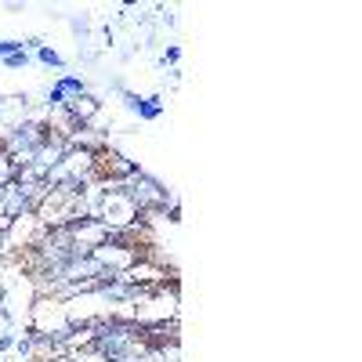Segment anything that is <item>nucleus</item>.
<instances>
[{
  "label": "nucleus",
  "mask_w": 362,
  "mask_h": 362,
  "mask_svg": "<svg viewBox=\"0 0 362 362\" xmlns=\"http://www.w3.org/2000/svg\"><path fill=\"white\" fill-rule=\"evenodd\" d=\"M15 51H22V40H15V37H0V62H4V58H11Z\"/></svg>",
  "instance_id": "5"
},
{
  "label": "nucleus",
  "mask_w": 362,
  "mask_h": 362,
  "mask_svg": "<svg viewBox=\"0 0 362 362\" xmlns=\"http://www.w3.org/2000/svg\"><path fill=\"white\" fill-rule=\"evenodd\" d=\"M87 80L80 73H58L47 87H44V112H66L80 95H87Z\"/></svg>",
  "instance_id": "1"
},
{
  "label": "nucleus",
  "mask_w": 362,
  "mask_h": 362,
  "mask_svg": "<svg viewBox=\"0 0 362 362\" xmlns=\"http://www.w3.org/2000/svg\"><path fill=\"white\" fill-rule=\"evenodd\" d=\"M105 90H109V95H116V98H124L131 87H127V80H124V76H112V80L105 83Z\"/></svg>",
  "instance_id": "6"
},
{
  "label": "nucleus",
  "mask_w": 362,
  "mask_h": 362,
  "mask_svg": "<svg viewBox=\"0 0 362 362\" xmlns=\"http://www.w3.org/2000/svg\"><path fill=\"white\" fill-rule=\"evenodd\" d=\"M177 62H181V44H167V47H163V54L156 58V69H167V66H170V69H177Z\"/></svg>",
  "instance_id": "3"
},
{
  "label": "nucleus",
  "mask_w": 362,
  "mask_h": 362,
  "mask_svg": "<svg viewBox=\"0 0 362 362\" xmlns=\"http://www.w3.org/2000/svg\"><path fill=\"white\" fill-rule=\"evenodd\" d=\"M0 66H4L8 73H18V69H25V66H29V54H25V47H22V51H15L11 58H4Z\"/></svg>",
  "instance_id": "4"
},
{
  "label": "nucleus",
  "mask_w": 362,
  "mask_h": 362,
  "mask_svg": "<svg viewBox=\"0 0 362 362\" xmlns=\"http://www.w3.org/2000/svg\"><path fill=\"white\" fill-rule=\"evenodd\" d=\"M8 116V98H0V119Z\"/></svg>",
  "instance_id": "8"
},
{
  "label": "nucleus",
  "mask_w": 362,
  "mask_h": 362,
  "mask_svg": "<svg viewBox=\"0 0 362 362\" xmlns=\"http://www.w3.org/2000/svg\"><path fill=\"white\" fill-rule=\"evenodd\" d=\"M119 102H124V109L134 119H141V124H156V119L167 112V98L163 95H138V90H127Z\"/></svg>",
  "instance_id": "2"
},
{
  "label": "nucleus",
  "mask_w": 362,
  "mask_h": 362,
  "mask_svg": "<svg viewBox=\"0 0 362 362\" xmlns=\"http://www.w3.org/2000/svg\"><path fill=\"white\" fill-rule=\"evenodd\" d=\"M15 341H18V337H15V326H8L4 334H0V355L11 351V348H15Z\"/></svg>",
  "instance_id": "7"
}]
</instances>
